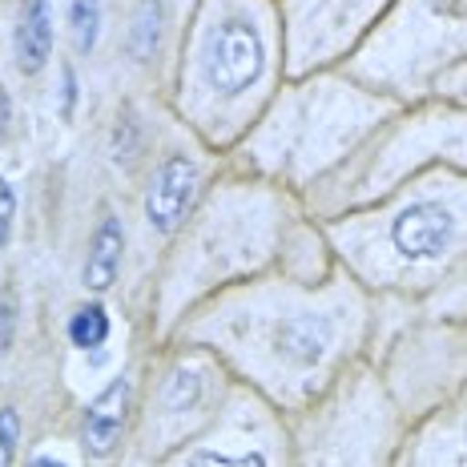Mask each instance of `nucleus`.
Wrapping results in <instances>:
<instances>
[{
  "label": "nucleus",
  "instance_id": "nucleus-3",
  "mask_svg": "<svg viewBox=\"0 0 467 467\" xmlns=\"http://www.w3.org/2000/svg\"><path fill=\"white\" fill-rule=\"evenodd\" d=\"M193 190H198V165L190 158H170L153 173V186L145 193V218L153 230L170 234L182 222V213L190 210Z\"/></svg>",
  "mask_w": 467,
  "mask_h": 467
},
{
  "label": "nucleus",
  "instance_id": "nucleus-8",
  "mask_svg": "<svg viewBox=\"0 0 467 467\" xmlns=\"http://www.w3.org/2000/svg\"><path fill=\"white\" fill-rule=\"evenodd\" d=\"M101 33V0H73V41L81 53H89Z\"/></svg>",
  "mask_w": 467,
  "mask_h": 467
},
{
  "label": "nucleus",
  "instance_id": "nucleus-2",
  "mask_svg": "<svg viewBox=\"0 0 467 467\" xmlns=\"http://www.w3.org/2000/svg\"><path fill=\"white\" fill-rule=\"evenodd\" d=\"M451 234H455V218L447 213L440 202H420V206H407L395 218L391 238L399 246V254L423 262V258H440L447 246H451Z\"/></svg>",
  "mask_w": 467,
  "mask_h": 467
},
{
  "label": "nucleus",
  "instance_id": "nucleus-7",
  "mask_svg": "<svg viewBox=\"0 0 467 467\" xmlns=\"http://www.w3.org/2000/svg\"><path fill=\"white\" fill-rule=\"evenodd\" d=\"M69 338H73V347H101L105 338H109V318H105V310L101 306H85V310H77L73 315V323H69Z\"/></svg>",
  "mask_w": 467,
  "mask_h": 467
},
{
  "label": "nucleus",
  "instance_id": "nucleus-11",
  "mask_svg": "<svg viewBox=\"0 0 467 467\" xmlns=\"http://www.w3.org/2000/svg\"><path fill=\"white\" fill-rule=\"evenodd\" d=\"M13 327H16V303L5 298V306H0V355H8V347H13Z\"/></svg>",
  "mask_w": 467,
  "mask_h": 467
},
{
  "label": "nucleus",
  "instance_id": "nucleus-1",
  "mask_svg": "<svg viewBox=\"0 0 467 467\" xmlns=\"http://www.w3.org/2000/svg\"><path fill=\"white\" fill-rule=\"evenodd\" d=\"M262 73V36L246 21H226L210 36L206 77L222 93H242Z\"/></svg>",
  "mask_w": 467,
  "mask_h": 467
},
{
  "label": "nucleus",
  "instance_id": "nucleus-9",
  "mask_svg": "<svg viewBox=\"0 0 467 467\" xmlns=\"http://www.w3.org/2000/svg\"><path fill=\"white\" fill-rule=\"evenodd\" d=\"M16 440H21V420H16L13 407L0 411V467L16 460Z\"/></svg>",
  "mask_w": 467,
  "mask_h": 467
},
{
  "label": "nucleus",
  "instance_id": "nucleus-4",
  "mask_svg": "<svg viewBox=\"0 0 467 467\" xmlns=\"http://www.w3.org/2000/svg\"><path fill=\"white\" fill-rule=\"evenodd\" d=\"M125 411H130V379H113L85 411V447L93 455H109L121 440Z\"/></svg>",
  "mask_w": 467,
  "mask_h": 467
},
{
  "label": "nucleus",
  "instance_id": "nucleus-5",
  "mask_svg": "<svg viewBox=\"0 0 467 467\" xmlns=\"http://www.w3.org/2000/svg\"><path fill=\"white\" fill-rule=\"evenodd\" d=\"M53 53V13L48 0H25L21 25H16V65L21 73H41Z\"/></svg>",
  "mask_w": 467,
  "mask_h": 467
},
{
  "label": "nucleus",
  "instance_id": "nucleus-10",
  "mask_svg": "<svg viewBox=\"0 0 467 467\" xmlns=\"http://www.w3.org/2000/svg\"><path fill=\"white\" fill-rule=\"evenodd\" d=\"M13 213H16L13 186H8V182L0 178V246H5V242H8V234H13Z\"/></svg>",
  "mask_w": 467,
  "mask_h": 467
},
{
  "label": "nucleus",
  "instance_id": "nucleus-6",
  "mask_svg": "<svg viewBox=\"0 0 467 467\" xmlns=\"http://www.w3.org/2000/svg\"><path fill=\"white\" fill-rule=\"evenodd\" d=\"M121 246H125L121 222L105 218L101 230H97V238H93L89 262H85V286L89 290H109L113 286L117 270H121Z\"/></svg>",
  "mask_w": 467,
  "mask_h": 467
}]
</instances>
